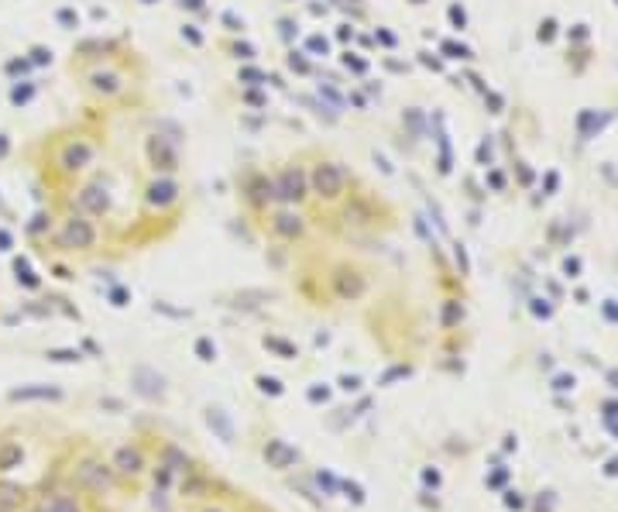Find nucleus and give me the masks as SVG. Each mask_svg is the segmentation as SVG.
I'll return each mask as SVG.
<instances>
[{
    "label": "nucleus",
    "mask_w": 618,
    "mask_h": 512,
    "mask_svg": "<svg viewBox=\"0 0 618 512\" xmlns=\"http://www.w3.org/2000/svg\"><path fill=\"white\" fill-rule=\"evenodd\" d=\"M72 107L21 144L31 238L76 261L151 251L196 200L189 134L162 107L154 65L131 34H93L65 55Z\"/></svg>",
    "instance_id": "obj_1"
}]
</instances>
